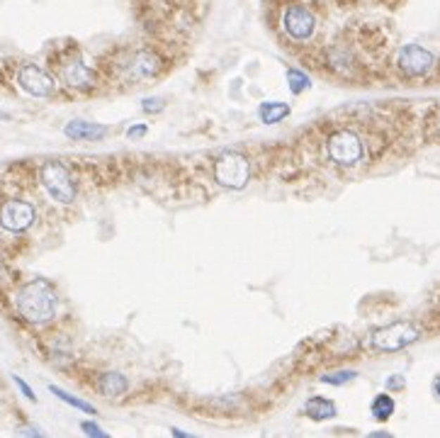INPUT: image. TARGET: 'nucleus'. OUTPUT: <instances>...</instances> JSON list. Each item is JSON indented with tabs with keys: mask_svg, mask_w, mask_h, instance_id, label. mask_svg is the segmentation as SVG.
Instances as JSON below:
<instances>
[{
	"mask_svg": "<svg viewBox=\"0 0 440 438\" xmlns=\"http://www.w3.org/2000/svg\"><path fill=\"white\" fill-rule=\"evenodd\" d=\"M15 307H18V315L30 324H46L56 317V292L44 278L30 280L27 285H23L15 297Z\"/></svg>",
	"mask_w": 440,
	"mask_h": 438,
	"instance_id": "nucleus-1",
	"label": "nucleus"
},
{
	"mask_svg": "<svg viewBox=\"0 0 440 438\" xmlns=\"http://www.w3.org/2000/svg\"><path fill=\"white\" fill-rule=\"evenodd\" d=\"M39 181L44 190L49 193V197L56 200L58 205H71L76 200L78 188L73 181V173L61 161H46L39 171Z\"/></svg>",
	"mask_w": 440,
	"mask_h": 438,
	"instance_id": "nucleus-2",
	"label": "nucleus"
},
{
	"mask_svg": "<svg viewBox=\"0 0 440 438\" xmlns=\"http://www.w3.org/2000/svg\"><path fill=\"white\" fill-rule=\"evenodd\" d=\"M214 178L222 188L241 190L251 181V161L239 151H224L214 164Z\"/></svg>",
	"mask_w": 440,
	"mask_h": 438,
	"instance_id": "nucleus-3",
	"label": "nucleus"
},
{
	"mask_svg": "<svg viewBox=\"0 0 440 438\" xmlns=\"http://www.w3.org/2000/svg\"><path fill=\"white\" fill-rule=\"evenodd\" d=\"M416 341H418V329L411 322L387 324V327L377 329V331L370 336L372 348L384 351V353H394V351L406 348V346L416 343Z\"/></svg>",
	"mask_w": 440,
	"mask_h": 438,
	"instance_id": "nucleus-4",
	"label": "nucleus"
},
{
	"mask_svg": "<svg viewBox=\"0 0 440 438\" xmlns=\"http://www.w3.org/2000/svg\"><path fill=\"white\" fill-rule=\"evenodd\" d=\"M326 149H329V156L331 161L338 166H356L363 161V139L358 137L353 129H338L329 137V144H326Z\"/></svg>",
	"mask_w": 440,
	"mask_h": 438,
	"instance_id": "nucleus-5",
	"label": "nucleus"
},
{
	"mask_svg": "<svg viewBox=\"0 0 440 438\" xmlns=\"http://www.w3.org/2000/svg\"><path fill=\"white\" fill-rule=\"evenodd\" d=\"M37 219V209L27 200H5L0 205V226L13 234H23Z\"/></svg>",
	"mask_w": 440,
	"mask_h": 438,
	"instance_id": "nucleus-6",
	"label": "nucleus"
},
{
	"mask_svg": "<svg viewBox=\"0 0 440 438\" xmlns=\"http://www.w3.org/2000/svg\"><path fill=\"white\" fill-rule=\"evenodd\" d=\"M282 25H285V32L289 37H292V39L304 42V39H309V37L314 35L316 18H314V13H311L307 5L292 3V5H287L285 18H282Z\"/></svg>",
	"mask_w": 440,
	"mask_h": 438,
	"instance_id": "nucleus-7",
	"label": "nucleus"
},
{
	"mask_svg": "<svg viewBox=\"0 0 440 438\" xmlns=\"http://www.w3.org/2000/svg\"><path fill=\"white\" fill-rule=\"evenodd\" d=\"M18 83L25 93H30L34 97H49L54 90H56V83H54L51 73H46L44 68L34 66V63H27V66L20 68Z\"/></svg>",
	"mask_w": 440,
	"mask_h": 438,
	"instance_id": "nucleus-8",
	"label": "nucleus"
},
{
	"mask_svg": "<svg viewBox=\"0 0 440 438\" xmlns=\"http://www.w3.org/2000/svg\"><path fill=\"white\" fill-rule=\"evenodd\" d=\"M436 66V56L418 44H406L399 51V68L406 75H426Z\"/></svg>",
	"mask_w": 440,
	"mask_h": 438,
	"instance_id": "nucleus-9",
	"label": "nucleus"
},
{
	"mask_svg": "<svg viewBox=\"0 0 440 438\" xmlns=\"http://www.w3.org/2000/svg\"><path fill=\"white\" fill-rule=\"evenodd\" d=\"M61 78L68 88H76V90H90L95 85V71L90 66H85L83 61H78V59L63 63Z\"/></svg>",
	"mask_w": 440,
	"mask_h": 438,
	"instance_id": "nucleus-10",
	"label": "nucleus"
},
{
	"mask_svg": "<svg viewBox=\"0 0 440 438\" xmlns=\"http://www.w3.org/2000/svg\"><path fill=\"white\" fill-rule=\"evenodd\" d=\"M127 68H130V75H132V78H153V75H158V73H161L163 63H161V59L156 56L153 51L144 49V51H137V54H134L132 61L127 63Z\"/></svg>",
	"mask_w": 440,
	"mask_h": 438,
	"instance_id": "nucleus-11",
	"label": "nucleus"
},
{
	"mask_svg": "<svg viewBox=\"0 0 440 438\" xmlns=\"http://www.w3.org/2000/svg\"><path fill=\"white\" fill-rule=\"evenodd\" d=\"M63 134L68 139H76V142H98V139H103L107 134V127L85 120H73L63 127Z\"/></svg>",
	"mask_w": 440,
	"mask_h": 438,
	"instance_id": "nucleus-12",
	"label": "nucleus"
},
{
	"mask_svg": "<svg viewBox=\"0 0 440 438\" xmlns=\"http://www.w3.org/2000/svg\"><path fill=\"white\" fill-rule=\"evenodd\" d=\"M127 387H130V382H127V377L122 375V372H103V375L98 377V392L103 394V397H120V394L127 392Z\"/></svg>",
	"mask_w": 440,
	"mask_h": 438,
	"instance_id": "nucleus-13",
	"label": "nucleus"
},
{
	"mask_svg": "<svg viewBox=\"0 0 440 438\" xmlns=\"http://www.w3.org/2000/svg\"><path fill=\"white\" fill-rule=\"evenodd\" d=\"M336 412H338L336 404L331 402V399H326V397H311V399H307V404H304V414H307L309 419H314V421L334 419Z\"/></svg>",
	"mask_w": 440,
	"mask_h": 438,
	"instance_id": "nucleus-14",
	"label": "nucleus"
},
{
	"mask_svg": "<svg viewBox=\"0 0 440 438\" xmlns=\"http://www.w3.org/2000/svg\"><path fill=\"white\" fill-rule=\"evenodd\" d=\"M258 115H260V120L265 124H277V122L285 120V117L289 115V105H287V102L268 100V102H263V105L258 107Z\"/></svg>",
	"mask_w": 440,
	"mask_h": 438,
	"instance_id": "nucleus-15",
	"label": "nucleus"
},
{
	"mask_svg": "<svg viewBox=\"0 0 440 438\" xmlns=\"http://www.w3.org/2000/svg\"><path fill=\"white\" fill-rule=\"evenodd\" d=\"M49 392L51 394H56L61 402H66V404H71L73 409H78V412H85V414H98V409L93 407L90 402H85V399H78L76 394H71V392H66V389H61V387H56V385H49Z\"/></svg>",
	"mask_w": 440,
	"mask_h": 438,
	"instance_id": "nucleus-16",
	"label": "nucleus"
},
{
	"mask_svg": "<svg viewBox=\"0 0 440 438\" xmlns=\"http://www.w3.org/2000/svg\"><path fill=\"white\" fill-rule=\"evenodd\" d=\"M394 399L389 397V394H377V397L372 399V416L377 421H387L391 414H394Z\"/></svg>",
	"mask_w": 440,
	"mask_h": 438,
	"instance_id": "nucleus-17",
	"label": "nucleus"
},
{
	"mask_svg": "<svg viewBox=\"0 0 440 438\" xmlns=\"http://www.w3.org/2000/svg\"><path fill=\"white\" fill-rule=\"evenodd\" d=\"M287 83H289V90H292L294 95H299V93H304V90L309 88L311 80H309V75L304 71H299V68H289V71H287Z\"/></svg>",
	"mask_w": 440,
	"mask_h": 438,
	"instance_id": "nucleus-18",
	"label": "nucleus"
},
{
	"mask_svg": "<svg viewBox=\"0 0 440 438\" xmlns=\"http://www.w3.org/2000/svg\"><path fill=\"white\" fill-rule=\"evenodd\" d=\"M358 377L356 370H336V372H326V375H321V382H326V385H348V382H353Z\"/></svg>",
	"mask_w": 440,
	"mask_h": 438,
	"instance_id": "nucleus-19",
	"label": "nucleus"
},
{
	"mask_svg": "<svg viewBox=\"0 0 440 438\" xmlns=\"http://www.w3.org/2000/svg\"><path fill=\"white\" fill-rule=\"evenodd\" d=\"M80 429H83V434L88 438H110L95 421H80Z\"/></svg>",
	"mask_w": 440,
	"mask_h": 438,
	"instance_id": "nucleus-20",
	"label": "nucleus"
},
{
	"mask_svg": "<svg viewBox=\"0 0 440 438\" xmlns=\"http://www.w3.org/2000/svg\"><path fill=\"white\" fill-rule=\"evenodd\" d=\"M18 436H20V438H49V436L44 434V431L39 429V426H34V424L20 426V429H18Z\"/></svg>",
	"mask_w": 440,
	"mask_h": 438,
	"instance_id": "nucleus-21",
	"label": "nucleus"
},
{
	"mask_svg": "<svg viewBox=\"0 0 440 438\" xmlns=\"http://www.w3.org/2000/svg\"><path fill=\"white\" fill-rule=\"evenodd\" d=\"M163 105L165 102L161 100V97H144V102H142V107L146 112H151V115H156V112H161L163 110Z\"/></svg>",
	"mask_w": 440,
	"mask_h": 438,
	"instance_id": "nucleus-22",
	"label": "nucleus"
},
{
	"mask_svg": "<svg viewBox=\"0 0 440 438\" xmlns=\"http://www.w3.org/2000/svg\"><path fill=\"white\" fill-rule=\"evenodd\" d=\"M13 380H15V385L20 387V392H23L25 397L30 399V402H37V394H34V389H32L30 385H27V382L23 380V377H20V375H13Z\"/></svg>",
	"mask_w": 440,
	"mask_h": 438,
	"instance_id": "nucleus-23",
	"label": "nucleus"
},
{
	"mask_svg": "<svg viewBox=\"0 0 440 438\" xmlns=\"http://www.w3.org/2000/svg\"><path fill=\"white\" fill-rule=\"evenodd\" d=\"M149 132L146 124H134V127H130V132H127V137L130 139H137V137H144V134Z\"/></svg>",
	"mask_w": 440,
	"mask_h": 438,
	"instance_id": "nucleus-24",
	"label": "nucleus"
},
{
	"mask_svg": "<svg viewBox=\"0 0 440 438\" xmlns=\"http://www.w3.org/2000/svg\"><path fill=\"white\" fill-rule=\"evenodd\" d=\"M387 387L389 389H401V387H404V377H401V375H391L387 380Z\"/></svg>",
	"mask_w": 440,
	"mask_h": 438,
	"instance_id": "nucleus-25",
	"label": "nucleus"
},
{
	"mask_svg": "<svg viewBox=\"0 0 440 438\" xmlns=\"http://www.w3.org/2000/svg\"><path fill=\"white\" fill-rule=\"evenodd\" d=\"M433 134H436V137L440 139V107L436 112H433Z\"/></svg>",
	"mask_w": 440,
	"mask_h": 438,
	"instance_id": "nucleus-26",
	"label": "nucleus"
},
{
	"mask_svg": "<svg viewBox=\"0 0 440 438\" xmlns=\"http://www.w3.org/2000/svg\"><path fill=\"white\" fill-rule=\"evenodd\" d=\"M170 434H173V438H200V436L187 434V431H180V429H173V431H170Z\"/></svg>",
	"mask_w": 440,
	"mask_h": 438,
	"instance_id": "nucleus-27",
	"label": "nucleus"
},
{
	"mask_svg": "<svg viewBox=\"0 0 440 438\" xmlns=\"http://www.w3.org/2000/svg\"><path fill=\"white\" fill-rule=\"evenodd\" d=\"M365 438H394L389 434V431H372V434H367Z\"/></svg>",
	"mask_w": 440,
	"mask_h": 438,
	"instance_id": "nucleus-28",
	"label": "nucleus"
},
{
	"mask_svg": "<svg viewBox=\"0 0 440 438\" xmlns=\"http://www.w3.org/2000/svg\"><path fill=\"white\" fill-rule=\"evenodd\" d=\"M433 389H436V394H438V397H440V377H438V380H436V385H433Z\"/></svg>",
	"mask_w": 440,
	"mask_h": 438,
	"instance_id": "nucleus-29",
	"label": "nucleus"
}]
</instances>
